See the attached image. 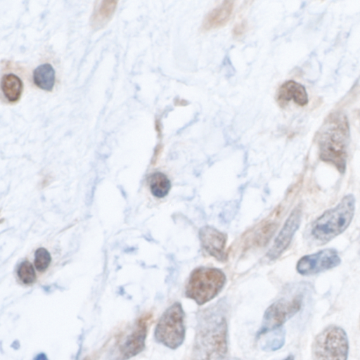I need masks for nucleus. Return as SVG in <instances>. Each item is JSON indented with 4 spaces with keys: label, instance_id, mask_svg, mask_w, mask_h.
Segmentation results:
<instances>
[{
    "label": "nucleus",
    "instance_id": "nucleus-1",
    "mask_svg": "<svg viewBox=\"0 0 360 360\" xmlns=\"http://www.w3.org/2000/svg\"><path fill=\"white\" fill-rule=\"evenodd\" d=\"M229 307L219 300L199 311L191 360H224L228 352Z\"/></svg>",
    "mask_w": 360,
    "mask_h": 360
},
{
    "label": "nucleus",
    "instance_id": "nucleus-2",
    "mask_svg": "<svg viewBox=\"0 0 360 360\" xmlns=\"http://www.w3.org/2000/svg\"><path fill=\"white\" fill-rule=\"evenodd\" d=\"M316 140L320 160L333 165L340 174H344L350 140L347 117L341 112L330 113L319 129Z\"/></svg>",
    "mask_w": 360,
    "mask_h": 360
},
{
    "label": "nucleus",
    "instance_id": "nucleus-3",
    "mask_svg": "<svg viewBox=\"0 0 360 360\" xmlns=\"http://www.w3.org/2000/svg\"><path fill=\"white\" fill-rule=\"evenodd\" d=\"M355 211V198L345 195L335 207L326 210L311 224L310 234L320 244H325L343 233L352 222Z\"/></svg>",
    "mask_w": 360,
    "mask_h": 360
},
{
    "label": "nucleus",
    "instance_id": "nucleus-4",
    "mask_svg": "<svg viewBox=\"0 0 360 360\" xmlns=\"http://www.w3.org/2000/svg\"><path fill=\"white\" fill-rule=\"evenodd\" d=\"M226 281V275L219 269L197 267L190 274L185 287V296L197 304L202 305L218 295Z\"/></svg>",
    "mask_w": 360,
    "mask_h": 360
},
{
    "label": "nucleus",
    "instance_id": "nucleus-5",
    "mask_svg": "<svg viewBox=\"0 0 360 360\" xmlns=\"http://www.w3.org/2000/svg\"><path fill=\"white\" fill-rule=\"evenodd\" d=\"M304 290L300 289L273 302L265 311L257 338L281 328L283 324L302 308Z\"/></svg>",
    "mask_w": 360,
    "mask_h": 360
},
{
    "label": "nucleus",
    "instance_id": "nucleus-6",
    "mask_svg": "<svg viewBox=\"0 0 360 360\" xmlns=\"http://www.w3.org/2000/svg\"><path fill=\"white\" fill-rule=\"evenodd\" d=\"M155 340L171 349L179 348L186 336L185 313L180 302L170 305L160 316L155 329Z\"/></svg>",
    "mask_w": 360,
    "mask_h": 360
},
{
    "label": "nucleus",
    "instance_id": "nucleus-7",
    "mask_svg": "<svg viewBox=\"0 0 360 360\" xmlns=\"http://www.w3.org/2000/svg\"><path fill=\"white\" fill-rule=\"evenodd\" d=\"M349 340L340 326L330 325L314 338L312 344L314 360H347Z\"/></svg>",
    "mask_w": 360,
    "mask_h": 360
},
{
    "label": "nucleus",
    "instance_id": "nucleus-8",
    "mask_svg": "<svg viewBox=\"0 0 360 360\" xmlns=\"http://www.w3.org/2000/svg\"><path fill=\"white\" fill-rule=\"evenodd\" d=\"M341 259L336 250L327 248L302 257L296 265L302 276H312L338 266Z\"/></svg>",
    "mask_w": 360,
    "mask_h": 360
},
{
    "label": "nucleus",
    "instance_id": "nucleus-9",
    "mask_svg": "<svg viewBox=\"0 0 360 360\" xmlns=\"http://www.w3.org/2000/svg\"><path fill=\"white\" fill-rule=\"evenodd\" d=\"M150 318V316L147 315L137 321L131 332L120 344L117 360H127L143 350Z\"/></svg>",
    "mask_w": 360,
    "mask_h": 360
},
{
    "label": "nucleus",
    "instance_id": "nucleus-10",
    "mask_svg": "<svg viewBox=\"0 0 360 360\" xmlns=\"http://www.w3.org/2000/svg\"><path fill=\"white\" fill-rule=\"evenodd\" d=\"M302 219V209L296 207L290 214L274 243L266 255L270 259H276L289 246L295 232L299 229Z\"/></svg>",
    "mask_w": 360,
    "mask_h": 360
},
{
    "label": "nucleus",
    "instance_id": "nucleus-11",
    "mask_svg": "<svg viewBox=\"0 0 360 360\" xmlns=\"http://www.w3.org/2000/svg\"><path fill=\"white\" fill-rule=\"evenodd\" d=\"M199 238L203 249L219 261L226 258L227 236L214 227L205 226L199 231Z\"/></svg>",
    "mask_w": 360,
    "mask_h": 360
},
{
    "label": "nucleus",
    "instance_id": "nucleus-12",
    "mask_svg": "<svg viewBox=\"0 0 360 360\" xmlns=\"http://www.w3.org/2000/svg\"><path fill=\"white\" fill-rule=\"evenodd\" d=\"M291 100L300 106H304L309 103L306 88L294 80H288L282 84L276 94V101L281 108L285 107Z\"/></svg>",
    "mask_w": 360,
    "mask_h": 360
},
{
    "label": "nucleus",
    "instance_id": "nucleus-13",
    "mask_svg": "<svg viewBox=\"0 0 360 360\" xmlns=\"http://www.w3.org/2000/svg\"><path fill=\"white\" fill-rule=\"evenodd\" d=\"M23 82L22 79L14 72L1 74V100L8 103H14L18 101L22 94Z\"/></svg>",
    "mask_w": 360,
    "mask_h": 360
},
{
    "label": "nucleus",
    "instance_id": "nucleus-14",
    "mask_svg": "<svg viewBox=\"0 0 360 360\" xmlns=\"http://www.w3.org/2000/svg\"><path fill=\"white\" fill-rule=\"evenodd\" d=\"M233 8V1H223L206 15L202 28L204 30H210L224 26L230 20Z\"/></svg>",
    "mask_w": 360,
    "mask_h": 360
},
{
    "label": "nucleus",
    "instance_id": "nucleus-15",
    "mask_svg": "<svg viewBox=\"0 0 360 360\" xmlns=\"http://www.w3.org/2000/svg\"><path fill=\"white\" fill-rule=\"evenodd\" d=\"M56 70L51 64L41 63L33 71V84L41 90L51 91L56 84Z\"/></svg>",
    "mask_w": 360,
    "mask_h": 360
},
{
    "label": "nucleus",
    "instance_id": "nucleus-16",
    "mask_svg": "<svg viewBox=\"0 0 360 360\" xmlns=\"http://www.w3.org/2000/svg\"><path fill=\"white\" fill-rule=\"evenodd\" d=\"M149 186L152 194L159 198L166 196L170 191L171 182L163 173L158 172L152 174L149 179Z\"/></svg>",
    "mask_w": 360,
    "mask_h": 360
},
{
    "label": "nucleus",
    "instance_id": "nucleus-17",
    "mask_svg": "<svg viewBox=\"0 0 360 360\" xmlns=\"http://www.w3.org/2000/svg\"><path fill=\"white\" fill-rule=\"evenodd\" d=\"M268 333L269 335L264 340L262 346V349L266 351H274L281 348L285 342V332L283 329L281 328Z\"/></svg>",
    "mask_w": 360,
    "mask_h": 360
},
{
    "label": "nucleus",
    "instance_id": "nucleus-18",
    "mask_svg": "<svg viewBox=\"0 0 360 360\" xmlns=\"http://www.w3.org/2000/svg\"><path fill=\"white\" fill-rule=\"evenodd\" d=\"M17 274L19 279L27 285L33 283L36 280L34 269L29 261H24L20 263L18 268Z\"/></svg>",
    "mask_w": 360,
    "mask_h": 360
},
{
    "label": "nucleus",
    "instance_id": "nucleus-19",
    "mask_svg": "<svg viewBox=\"0 0 360 360\" xmlns=\"http://www.w3.org/2000/svg\"><path fill=\"white\" fill-rule=\"evenodd\" d=\"M51 257L49 251L39 248L34 252V266L39 271H44L49 266Z\"/></svg>",
    "mask_w": 360,
    "mask_h": 360
},
{
    "label": "nucleus",
    "instance_id": "nucleus-20",
    "mask_svg": "<svg viewBox=\"0 0 360 360\" xmlns=\"http://www.w3.org/2000/svg\"><path fill=\"white\" fill-rule=\"evenodd\" d=\"M248 28V24L245 20H243L237 24L233 28L232 33L234 37H240L243 36Z\"/></svg>",
    "mask_w": 360,
    "mask_h": 360
},
{
    "label": "nucleus",
    "instance_id": "nucleus-21",
    "mask_svg": "<svg viewBox=\"0 0 360 360\" xmlns=\"http://www.w3.org/2000/svg\"><path fill=\"white\" fill-rule=\"evenodd\" d=\"M35 360H46V358L44 354H40L36 357Z\"/></svg>",
    "mask_w": 360,
    "mask_h": 360
},
{
    "label": "nucleus",
    "instance_id": "nucleus-22",
    "mask_svg": "<svg viewBox=\"0 0 360 360\" xmlns=\"http://www.w3.org/2000/svg\"><path fill=\"white\" fill-rule=\"evenodd\" d=\"M283 360H294V356L292 354H289L287 357H285Z\"/></svg>",
    "mask_w": 360,
    "mask_h": 360
},
{
    "label": "nucleus",
    "instance_id": "nucleus-23",
    "mask_svg": "<svg viewBox=\"0 0 360 360\" xmlns=\"http://www.w3.org/2000/svg\"><path fill=\"white\" fill-rule=\"evenodd\" d=\"M227 360H241V359H236V358H233V359H229Z\"/></svg>",
    "mask_w": 360,
    "mask_h": 360
}]
</instances>
